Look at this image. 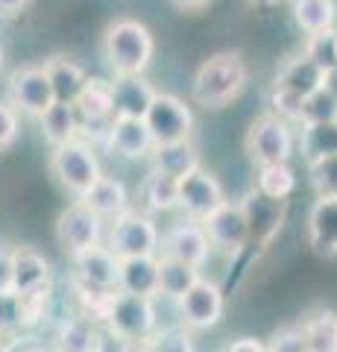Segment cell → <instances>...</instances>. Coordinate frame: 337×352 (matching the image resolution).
<instances>
[{
	"mask_svg": "<svg viewBox=\"0 0 337 352\" xmlns=\"http://www.w3.org/2000/svg\"><path fill=\"white\" fill-rule=\"evenodd\" d=\"M176 302H179L182 326H188V329H211L223 320L226 300H223L220 285L211 282V279L200 276Z\"/></svg>",
	"mask_w": 337,
	"mask_h": 352,
	"instance_id": "9c48e42d",
	"label": "cell"
},
{
	"mask_svg": "<svg viewBox=\"0 0 337 352\" xmlns=\"http://www.w3.org/2000/svg\"><path fill=\"white\" fill-rule=\"evenodd\" d=\"M323 120H337V97L325 85L308 94L299 109V124H323Z\"/></svg>",
	"mask_w": 337,
	"mask_h": 352,
	"instance_id": "e575fe53",
	"label": "cell"
},
{
	"mask_svg": "<svg viewBox=\"0 0 337 352\" xmlns=\"http://www.w3.org/2000/svg\"><path fill=\"white\" fill-rule=\"evenodd\" d=\"M305 53L320 65V68H332V65L337 62V30H323V32H314V36L308 38V47Z\"/></svg>",
	"mask_w": 337,
	"mask_h": 352,
	"instance_id": "8d00e7d4",
	"label": "cell"
},
{
	"mask_svg": "<svg viewBox=\"0 0 337 352\" xmlns=\"http://www.w3.org/2000/svg\"><path fill=\"white\" fill-rule=\"evenodd\" d=\"M299 147L305 162H317L325 156H337V120H323V124H302Z\"/></svg>",
	"mask_w": 337,
	"mask_h": 352,
	"instance_id": "f546056e",
	"label": "cell"
},
{
	"mask_svg": "<svg viewBox=\"0 0 337 352\" xmlns=\"http://www.w3.org/2000/svg\"><path fill=\"white\" fill-rule=\"evenodd\" d=\"M24 3L27 0H0V12L12 15V12H18V9H24Z\"/></svg>",
	"mask_w": 337,
	"mask_h": 352,
	"instance_id": "f6af8a7d",
	"label": "cell"
},
{
	"mask_svg": "<svg viewBox=\"0 0 337 352\" xmlns=\"http://www.w3.org/2000/svg\"><path fill=\"white\" fill-rule=\"evenodd\" d=\"M200 164L197 159V147L188 141H173V144H159L153 147V170L165 173V176H173L179 179L188 170H194Z\"/></svg>",
	"mask_w": 337,
	"mask_h": 352,
	"instance_id": "d4e9b609",
	"label": "cell"
},
{
	"mask_svg": "<svg viewBox=\"0 0 337 352\" xmlns=\"http://www.w3.org/2000/svg\"><path fill=\"white\" fill-rule=\"evenodd\" d=\"M323 85L337 97V62L332 65V68H325V82H323Z\"/></svg>",
	"mask_w": 337,
	"mask_h": 352,
	"instance_id": "ee69618b",
	"label": "cell"
},
{
	"mask_svg": "<svg viewBox=\"0 0 337 352\" xmlns=\"http://www.w3.org/2000/svg\"><path fill=\"white\" fill-rule=\"evenodd\" d=\"M302 326V338H305L308 352H337V311L334 308H320V311L308 314Z\"/></svg>",
	"mask_w": 337,
	"mask_h": 352,
	"instance_id": "cb8c5ba5",
	"label": "cell"
},
{
	"mask_svg": "<svg viewBox=\"0 0 337 352\" xmlns=\"http://www.w3.org/2000/svg\"><path fill=\"white\" fill-rule=\"evenodd\" d=\"M308 173L317 197H337V156L308 162Z\"/></svg>",
	"mask_w": 337,
	"mask_h": 352,
	"instance_id": "d590c367",
	"label": "cell"
},
{
	"mask_svg": "<svg viewBox=\"0 0 337 352\" xmlns=\"http://www.w3.org/2000/svg\"><path fill=\"white\" fill-rule=\"evenodd\" d=\"M226 352H267V349L258 338H237V340H232Z\"/></svg>",
	"mask_w": 337,
	"mask_h": 352,
	"instance_id": "7bdbcfd3",
	"label": "cell"
},
{
	"mask_svg": "<svg viewBox=\"0 0 337 352\" xmlns=\"http://www.w3.org/2000/svg\"><path fill=\"white\" fill-rule=\"evenodd\" d=\"M159 250L170 258H179L191 267H202L209 261V252H211V241L205 235V229L200 220H182V223L170 226L167 235L161 238Z\"/></svg>",
	"mask_w": 337,
	"mask_h": 352,
	"instance_id": "4fadbf2b",
	"label": "cell"
},
{
	"mask_svg": "<svg viewBox=\"0 0 337 352\" xmlns=\"http://www.w3.org/2000/svg\"><path fill=\"white\" fill-rule=\"evenodd\" d=\"M80 200L100 217H117L124 208H129V194L124 188V182L112 179V176H100Z\"/></svg>",
	"mask_w": 337,
	"mask_h": 352,
	"instance_id": "603a6c76",
	"label": "cell"
},
{
	"mask_svg": "<svg viewBox=\"0 0 337 352\" xmlns=\"http://www.w3.org/2000/svg\"><path fill=\"white\" fill-rule=\"evenodd\" d=\"M156 97V88L150 85L144 76H117L112 82V100H115V115L124 118H144Z\"/></svg>",
	"mask_w": 337,
	"mask_h": 352,
	"instance_id": "d6986e66",
	"label": "cell"
},
{
	"mask_svg": "<svg viewBox=\"0 0 337 352\" xmlns=\"http://www.w3.org/2000/svg\"><path fill=\"white\" fill-rule=\"evenodd\" d=\"M0 329H3V323H0Z\"/></svg>",
	"mask_w": 337,
	"mask_h": 352,
	"instance_id": "816d5d0a",
	"label": "cell"
},
{
	"mask_svg": "<svg viewBox=\"0 0 337 352\" xmlns=\"http://www.w3.org/2000/svg\"><path fill=\"white\" fill-rule=\"evenodd\" d=\"M100 235H103V217L94 214L82 200L62 208V214L56 220V241L71 258L82 250L100 244Z\"/></svg>",
	"mask_w": 337,
	"mask_h": 352,
	"instance_id": "ba28073f",
	"label": "cell"
},
{
	"mask_svg": "<svg viewBox=\"0 0 337 352\" xmlns=\"http://www.w3.org/2000/svg\"><path fill=\"white\" fill-rule=\"evenodd\" d=\"M117 352H153L150 338H129V340H117Z\"/></svg>",
	"mask_w": 337,
	"mask_h": 352,
	"instance_id": "b9f144b4",
	"label": "cell"
},
{
	"mask_svg": "<svg viewBox=\"0 0 337 352\" xmlns=\"http://www.w3.org/2000/svg\"><path fill=\"white\" fill-rule=\"evenodd\" d=\"M50 282L38 285V288L32 291H24V294H12L15 300V323L21 329H30L41 323L47 317V308H50Z\"/></svg>",
	"mask_w": 337,
	"mask_h": 352,
	"instance_id": "d6a6232c",
	"label": "cell"
},
{
	"mask_svg": "<svg viewBox=\"0 0 337 352\" xmlns=\"http://www.w3.org/2000/svg\"><path fill=\"white\" fill-rule=\"evenodd\" d=\"M73 261H77V273H80L82 285H89V288H100V291H117L121 258H117L108 247L94 244L89 250L77 252Z\"/></svg>",
	"mask_w": 337,
	"mask_h": 352,
	"instance_id": "5bb4252c",
	"label": "cell"
},
{
	"mask_svg": "<svg viewBox=\"0 0 337 352\" xmlns=\"http://www.w3.org/2000/svg\"><path fill=\"white\" fill-rule=\"evenodd\" d=\"M267 352H308L305 338H302V326H281L276 329L270 340L264 344Z\"/></svg>",
	"mask_w": 337,
	"mask_h": 352,
	"instance_id": "f35d334b",
	"label": "cell"
},
{
	"mask_svg": "<svg viewBox=\"0 0 337 352\" xmlns=\"http://www.w3.org/2000/svg\"><path fill=\"white\" fill-rule=\"evenodd\" d=\"M106 323L108 332L117 340H129V338H153L159 329V314L153 305V296H141V294H126L117 291L112 294L106 311Z\"/></svg>",
	"mask_w": 337,
	"mask_h": 352,
	"instance_id": "3957f363",
	"label": "cell"
},
{
	"mask_svg": "<svg viewBox=\"0 0 337 352\" xmlns=\"http://www.w3.org/2000/svg\"><path fill=\"white\" fill-rule=\"evenodd\" d=\"M323 82H325V71L308 56V53L288 59L276 74V88H281V91H288L293 97H299V100H305L308 94H314L317 88H323Z\"/></svg>",
	"mask_w": 337,
	"mask_h": 352,
	"instance_id": "e0dca14e",
	"label": "cell"
},
{
	"mask_svg": "<svg viewBox=\"0 0 337 352\" xmlns=\"http://www.w3.org/2000/svg\"><path fill=\"white\" fill-rule=\"evenodd\" d=\"M255 191H261L270 200H288L297 191V173L288 162L279 164H261L255 176Z\"/></svg>",
	"mask_w": 337,
	"mask_h": 352,
	"instance_id": "4dcf8cb0",
	"label": "cell"
},
{
	"mask_svg": "<svg viewBox=\"0 0 337 352\" xmlns=\"http://www.w3.org/2000/svg\"><path fill=\"white\" fill-rule=\"evenodd\" d=\"M144 124L153 138V147L159 144H173V141H188L194 132V115L179 97L173 94H159L144 112Z\"/></svg>",
	"mask_w": 337,
	"mask_h": 352,
	"instance_id": "52a82bcc",
	"label": "cell"
},
{
	"mask_svg": "<svg viewBox=\"0 0 337 352\" xmlns=\"http://www.w3.org/2000/svg\"><path fill=\"white\" fill-rule=\"evenodd\" d=\"M159 226L150 214H141L135 208H124L115 217L112 232H108V250L117 258H135V256H159Z\"/></svg>",
	"mask_w": 337,
	"mask_h": 352,
	"instance_id": "5b68a950",
	"label": "cell"
},
{
	"mask_svg": "<svg viewBox=\"0 0 337 352\" xmlns=\"http://www.w3.org/2000/svg\"><path fill=\"white\" fill-rule=\"evenodd\" d=\"M108 144L126 159H144L153 153V138H150L144 118L115 115L108 120Z\"/></svg>",
	"mask_w": 337,
	"mask_h": 352,
	"instance_id": "ac0fdd59",
	"label": "cell"
},
{
	"mask_svg": "<svg viewBox=\"0 0 337 352\" xmlns=\"http://www.w3.org/2000/svg\"><path fill=\"white\" fill-rule=\"evenodd\" d=\"M200 279V267H191L179 258H170L165 252H159V294L179 300V296Z\"/></svg>",
	"mask_w": 337,
	"mask_h": 352,
	"instance_id": "4316f807",
	"label": "cell"
},
{
	"mask_svg": "<svg viewBox=\"0 0 337 352\" xmlns=\"http://www.w3.org/2000/svg\"><path fill=\"white\" fill-rule=\"evenodd\" d=\"M80 120L89 124H100V120H112L115 118V100H112V82L108 80H85L80 88L77 100H73Z\"/></svg>",
	"mask_w": 337,
	"mask_h": 352,
	"instance_id": "7402d4cb",
	"label": "cell"
},
{
	"mask_svg": "<svg viewBox=\"0 0 337 352\" xmlns=\"http://www.w3.org/2000/svg\"><path fill=\"white\" fill-rule=\"evenodd\" d=\"M334 0H293V21L302 32H323L334 27Z\"/></svg>",
	"mask_w": 337,
	"mask_h": 352,
	"instance_id": "1f68e13d",
	"label": "cell"
},
{
	"mask_svg": "<svg viewBox=\"0 0 337 352\" xmlns=\"http://www.w3.org/2000/svg\"><path fill=\"white\" fill-rule=\"evenodd\" d=\"M179 9H200V6H205L209 0H173Z\"/></svg>",
	"mask_w": 337,
	"mask_h": 352,
	"instance_id": "bcb514c9",
	"label": "cell"
},
{
	"mask_svg": "<svg viewBox=\"0 0 337 352\" xmlns=\"http://www.w3.org/2000/svg\"><path fill=\"white\" fill-rule=\"evenodd\" d=\"M21 132V120H18V109L9 103H0V150H9L18 141Z\"/></svg>",
	"mask_w": 337,
	"mask_h": 352,
	"instance_id": "ab89813d",
	"label": "cell"
},
{
	"mask_svg": "<svg viewBox=\"0 0 337 352\" xmlns=\"http://www.w3.org/2000/svg\"><path fill=\"white\" fill-rule=\"evenodd\" d=\"M241 208L249 220V241H258L261 247H267L273 235L281 229V212H285V200H270L261 191H249L244 200H241Z\"/></svg>",
	"mask_w": 337,
	"mask_h": 352,
	"instance_id": "9a60e30c",
	"label": "cell"
},
{
	"mask_svg": "<svg viewBox=\"0 0 337 352\" xmlns=\"http://www.w3.org/2000/svg\"><path fill=\"white\" fill-rule=\"evenodd\" d=\"M144 200L150 212H170V208L179 206V179L165 176L153 170V176L144 185Z\"/></svg>",
	"mask_w": 337,
	"mask_h": 352,
	"instance_id": "836d02e7",
	"label": "cell"
},
{
	"mask_svg": "<svg viewBox=\"0 0 337 352\" xmlns=\"http://www.w3.org/2000/svg\"><path fill=\"white\" fill-rule=\"evenodd\" d=\"M56 352H65V349H56Z\"/></svg>",
	"mask_w": 337,
	"mask_h": 352,
	"instance_id": "f907efd6",
	"label": "cell"
},
{
	"mask_svg": "<svg viewBox=\"0 0 337 352\" xmlns=\"http://www.w3.org/2000/svg\"><path fill=\"white\" fill-rule=\"evenodd\" d=\"M246 80H249L246 62L237 53H217V56L205 59L197 68V74H194V85H191L194 103L205 109H220L244 91Z\"/></svg>",
	"mask_w": 337,
	"mask_h": 352,
	"instance_id": "6da1fadb",
	"label": "cell"
},
{
	"mask_svg": "<svg viewBox=\"0 0 337 352\" xmlns=\"http://www.w3.org/2000/svg\"><path fill=\"white\" fill-rule=\"evenodd\" d=\"M38 120H41V132H45V138L50 141L53 147L71 141L73 135H77V129H80L77 109H73V103H62V100L53 103Z\"/></svg>",
	"mask_w": 337,
	"mask_h": 352,
	"instance_id": "f1b7e54d",
	"label": "cell"
},
{
	"mask_svg": "<svg viewBox=\"0 0 337 352\" xmlns=\"http://www.w3.org/2000/svg\"><path fill=\"white\" fill-rule=\"evenodd\" d=\"M200 223L205 229V235H209L211 247L223 250V252H232V256H237V252L249 244V220L244 214L241 203L223 200L220 206L214 208V212L205 214Z\"/></svg>",
	"mask_w": 337,
	"mask_h": 352,
	"instance_id": "30bf717a",
	"label": "cell"
},
{
	"mask_svg": "<svg viewBox=\"0 0 337 352\" xmlns=\"http://www.w3.org/2000/svg\"><path fill=\"white\" fill-rule=\"evenodd\" d=\"M0 65H3V50H0Z\"/></svg>",
	"mask_w": 337,
	"mask_h": 352,
	"instance_id": "c3c4849f",
	"label": "cell"
},
{
	"mask_svg": "<svg viewBox=\"0 0 337 352\" xmlns=\"http://www.w3.org/2000/svg\"><path fill=\"white\" fill-rule=\"evenodd\" d=\"M45 71L50 76L53 94H56V100H62V103H73V100H77L80 88L85 85V80H89L85 71L80 68L77 62H71V59H65V56L50 59L45 65Z\"/></svg>",
	"mask_w": 337,
	"mask_h": 352,
	"instance_id": "484cf974",
	"label": "cell"
},
{
	"mask_svg": "<svg viewBox=\"0 0 337 352\" xmlns=\"http://www.w3.org/2000/svg\"><path fill=\"white\" fill-rule=\"evenodd\" d=\"M253 6H273V3H279V0H249Z\"/></svg>",
	"mask_w": 337,
	"mask_h": 352,
	"instance_id": "7dc6e473",
	"label": "cell"
},
{
	"mask_svg": "<svg viewBox=\"0 0 337 352\" xmlns=\"http://www.w3.org/2000/svg\"><path fill=\"white\" fill-rule=\"evenodd\" d=\"M50 282V261L32 247L12 250V294L32 291Z\"/></svg>",
	"mask_w": 337,
	"mask_h": 352,
	"instance_id": "44dd1931",
	"label": "cell"
},
{
	"mask_svg": "<svg viewBox=\"0 0 337 352\" xmlns=\"http://www.w3.org/2000/svg\"><path fill=\"white\" fill-rule=\"evenodd\" d=\"M226 200L223 185L217 182V176L209 170H202L200 164L185 176H179V206L185 208V214L194 220H202L209 212H214L217 206Z\"/></svg>",
	"mask_w": 337,
	"mask_h": 352,
	"instance_id": "7c38bea8",
	"label": "cell"
},
{
	"mask_svg": "<svg viewBox=\"0 0 337 352\" xmlns=\"http://www.w3.org/2000/svg\"><path fill=\"white\" fill-rule=\"evenodd\" d=\"M117 291L141 294V296H156L159 294V256L121 258Z\"/></svg>",
	"mask_w": 337,
	"mask_h": 352,
	"instance_id": "ffe728a7",
	"label": "cell"
},
{
	"mask_svg": "<svg viewBox=\"0 0 337 352\" xmlns=\"http://www.w3.org/2000/svg\"><path fill=\"white\" fill-rule=\"evenodd\" d=\"M12 296V250L0 247V300Z\"/></svg>",
	"mask_w": 337,
	"mask_h": 352,
	"instance_id": "60d3db41",
	"label": "cell"
},
{
	"mask_svg": "<svg viewBox=\"0 0 337 352\" xmlns=\"http://www.w3.org/2000/svg\"><path fill=\"white\" fill-rule=\"evenodd\" d=\"M150 344H153V352H194V340H191L188 326L165 329V332L156 329Z\"/></svg>",
	"mask_w": 337,
	"mask_h": 352,
	"instance_id": "74e56055",
	"label": "cell"
},
{
	"mask_svg": "<svg viewBox=\"0 0 337 352\" xmlns=\"http://www.w3.org/2000/svg\"><path fill=\"white\" fill-rule=\"evenodd\" d=\"M246 153L253 164H279L290 162L293 153V132L288 126L285 118H279L276 112L261 115L253 120V126L246 132Z\"/></svg>",
	"mask_w": 337,
	"mask_h": 352,
	"instance_id": "8992f818",
	"label": "cell"
},
{
	"mask_svg": "<svg viewBox=\"0 0 337 352\" xmlns=\"http://www.w3.org/2000/svg\"><path fill=\"white\" fill-rule=\"evenodd\" d=\"M32 352H45V349H32Z\"/></svg>",
	"mask_w": 337,
	"mask_h": 352,
	"instance_id": "681fc988",
	"label": "cell"
},
{
	"mask_svg": "<svg viewBox=\"0 0 337 352\" xmlns=\"http://www.w3.org/2000/svg\"><path fill=\"white\" fill-rule=\"evenodd\" d=\"M59 346L65 352H100L103 349V340L97 335V329L91 323V317H71L59 326Z\"/></svg>",
	"mask_w": 337,
	"mask_h": 352,
	"instance_id": "83f0119b",
	"label": "cell"
},
{
	"mask_svg": "<svg viewBox=\"0 0 337 352\" xmlns=\"http://www.w3.org/2000/svg\"><path fill=\"white\" fill-rule=\"evenodd\" d=\"M9 91H12V103L27 115L41 118L47 109L56 103V94H53L50 76L45 71V65H30V68H21L12 74V82H9Z\"/></svg>",
	"mask_w": 337,
	"mask_h": 352,
	"instance_id": "8fae6325",
	"label": "cell"
},
{
	"mask_svg": "<svg viewBox=\"0 0 337 352\" xmlns=\"http://www.w3.org/2000/svg\"><path fill=\"white\" fill-rule=\"evenodd\" d=\"M308 244L323 258H337V197H317L308 214Z\"/></svg>",
	"mask_w": 337,
	"mask_h": 352,
	"instance_id": "2e32d148",
	"label": "cell"
},
{
	"mask_svg": "<svg viewBox=\"0 0 337 352\" xmlns=\"http://www.w3.org/2000/svg\"><path fill=\"white\" fill-rule=\"evenodd\" d=\"M50 173L56 176V182L73 197H82L103 176L97 156L85 144H80V141H73V138L53 147V153H50Z\"/></svg>",
	"mask_w": 337,
	"mask_h": 352,
	"instance_id": "277c9868",
	"label": "cell"
},
{
	"mask_svg": "<svg viewBox=\"0 0 337 352\" xmlns=\"http://www.w3.org/2000/svg\"><path fill=\"white\" fill-rule=\"evenodd\" d=\"M153 36L144 24L132 18H121L108 24L103 36V56L117 76H138L147 71L150 59H153Z\"/></svg>",
	"mask_w": 337,
	"mask_h": 352,
	"instance_id": "7a4b0ae2",
	"label": "cell"
}]
</instances>
